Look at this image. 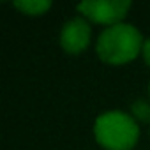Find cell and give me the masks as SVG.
Wrapping results in <instances>:
<instances>
[{"instance_id":"cell-6","label":"cell","mask_w":150,"mask_h":150,"mask_svg":"<svg viewBox=\"0 0 150 150\" xmlns=\"http://www.w3.org/2000/svg\"><path fill=\"white\" fill-rule=\"evenodd\" d=\"M131 117L136 122H150V103L145 99H136L131 104Z\"/></svg>"},{"instance_id":"cell-4","label":"cell","mask_w":150,"mask_h":150,"mask_svg":"<svg viewBox=\"0 0 150 150\" xmlns=\"http://www.w3.org/2000/svg\"><path fill=\"white\" fill-rule=\"evenodd\" d=\"M92 28L90 23L83 16H76L69 20L60 32V46L69 55H80L90 44Z\"/></svg>"},{"instance_id":"cell-3","label":"cell","mask_w":150,"mask_h":150,"mask_svg":"<svg viewBox=\"0 0 150 150\" xmlns=\"http://www.w3.org/2000/svg\"><path fill=\"white\" fill-rule=\"evenodd\" d=\"M76 9L87 21L106 25L108 28L122 23L131 9V2L129 0H94V2H81Z\"/></svg>"},{"instance_id":"cell-5","label":"cell","mask_w":150,"mask_h":150,"mask_svg":"<svg viewBox=\"0 0 150 150\" xmlns=\"http://www.w3.org/2000/svg\"><path fill=\"white\" fill-rule=\"evenodd\" d=\"M13 6L27 16H41L51 7V2L50 0H18V2H13Z\"/></svg>"},{"instance_id":"cell-2","label":"cell","mask_w":150,"mask_h":150,"mask_svg":"<svg viewBox=\"0 0 150 150\" xmlns=\"http://www.w3.org/2000/svg\"><path fill=\"white\" fill-rule=\"evenodd\" d=\"M94 136L106 150H132L139 138V127L129 113L113 110L96 118Z\"/></svg>"},{"instance_id":"cell-1","label":"cell","mask_w":150,"mask_h":150,"mask_svg":"<svg viewBox=\"0 0 150 150\" xmlns=\"http://www.w3.org/2000/svg\"><path fill=\"white\" fill-rule=\"evenodd\" d=\"M143 37L131 23H118L104 28L96 42L97 57L110 65L132 62L143 50Z\"/></svg>"},{"instance_id":"cell-8","label":"cell","mask_w":150,"mask_h":150,"mask_svg":"<svg viewBox=\"0 0 150 150\" xmlns=\"http://www.w3.org/2000/svg\"><path fill=\"white\" fill-rule=\"evenodd\" d=\"M148 96H150V85H148Z\"/></svg>"},{"instance_id":"cell-7","label":"cell","mask_w":150,"mask_h":150,"mask_svg":"<svg viewBox=\"0 0 150 150\" xmlns=\"http://www.w3.org/2000/svg\"><path fill=\"white\" fill-rule=\"evenodd\" d=\"M141 55H143L145 64L150 67V37L145 39V42H143V50H141Z\"/></svg>"}]
</instances>
